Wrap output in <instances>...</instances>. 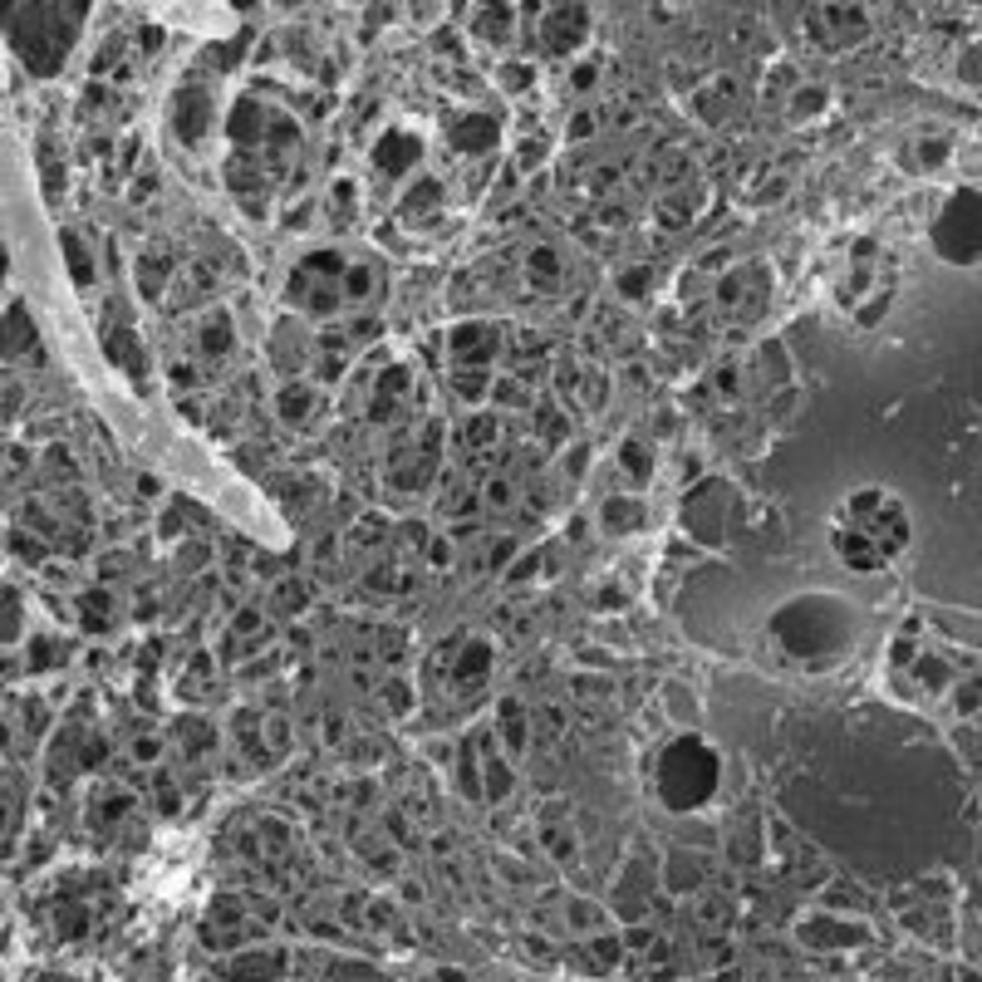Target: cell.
<instances>
[{"mask_svg":"<svg viewBox=\"0 0 982 982\" xmlns=\"http://www.w3.org/2000/svg\"><path fill=\"white\" fill-rule=\"evenodd\" d=\"M717 776H723V756L703 737H673L658 752V796L668 811H697L703 801H713Z\"/></svg>","mask_w":982,"mask_h":982,"instance_id":"1","label":"cell"},{"mask_svg":"<svg viewBox=\"0 0 982 982\" xmlns=\"http://www.w3.org/2000/svg\"><path fill=\"white\" fill-rule=\"evenodd\" d=\"M776 638L791 648L796 658H821V654H835V648L850 644V619L835 599H796L776 614Z\"/></svg>","mask_w":982,"mask_h":982,"instance_id":"2","label":"cell"},{"mask_svg":"<svg viewBox=\"0 0 982 982\" xmlns=\"http://www.w3.org/2000/svg\"><path fill=\"white\" fill-rule=\"evenodd\" d=\"M339 276H345V256L335 251H310L295 266L290 286H286V300L295 305L300 315H335L339 310Z\"/></svg>","mask_w":982,"mask_h":982,"instance_id":"3","label":"cell"},{"mask_svg":"<svg viewBox=\"0 0 982 982\" xmlns=\"http://www.w3.org/2000/svg\"><path fill=\"white\" fill-rule=\"evenodd\" d=\"M933 251L949 266H978V192L958 187L933 217Z\"/></svg>","mask_w":982,"mask_h":982,"instance_id":"4","label":"cell"},{"mask_svg":"<svg viewBox=\"0 0 982 982\" xmlns=\"http://www.w3.org/2000/svg\"><path fill=\"white\" fill-rule=\"evenodd\" d=\"M845 526L860 530V536H870L884 555H899V550H904V540H909V516L899 512V502H894V496H884V492L850 496Z\"/></svg>","mask_w":982,"mask_h":982,"instance_id":"5","label":"cell"},{"mask_svg":"<svg viewBox=\"0 0 982 982\" xmlns=\"http://www.w3.org/2000/svg\"><path fill=\"white\" fill-rule=\"evenodd\" d=\"M766 300H772V266H762V260H742V266L723 270V280H717V305L732 319H742V325L762 315Z\"/></svg>","mask_w":982,"mask_h":982,"instance_id":"6","label":"cell"},{"mask_svg":"<svg viewBox=\"0 0 982 982\" xmlns=\"http://www.w3.org/2000/svg\"><path fill=\"white\" fill-rule=\"evenodd\" d=\"M496 354H502V329H496L492 319H463V325H453V335H447V359H453V369L492 374Z\"/></svg>","mask_w":982,"mask_h":982,"instance_id":"7","label":"cell"},{"mask_svg":"<svg viewBox=\"0 0 982 982\" xmlns=\"http://www.w3.org/2000/svg\"><path fill=\"white\" fill-rule=\"evenodd\" d=\"M727 502H732L727 482H707V487H697L688 502H683V526H688L703 546H717V540L727 536V512H717V506H727Z\"/></svg>","mask_w":982,"mask_h":982,"instance_id":"8","label":"cell"},{"mask_svg":"<svg viewBox=\"0 0 982 982\" xmlns=\"http://www.w3.org/2000/svg\"><path fill=\"white\" fill-rule=\"evenodd\" d=\"M806 26L821 34L825 50H845V44H860L870 34V16L860 6H815L806 10Z\"/></svg>","mask_w":982,"mask_h":982,"instance_id":"9","label":"cell"},{"mask_svg":"<svg viewBox=\"0 0 982 982\" xmlns=\"http://www.w3.org/2000/svg\"><path fill=\"white\" fill-rule=\"evenodd\" d=\"M585 40H589L585 6H555L540 16V44H546V54H575Z\"/></svg>","mask_w":982,"mask_h":982,"instance_id":"10","label":"cell"},{"mask_svg":"<svg viewBox=\"0 0 982 982\" xmlns=\"http://www.w3.org/2000/svg\"><path fill=\"white\" fill-rule=\"evenodd\" d=\"M433 472H437V437L433 433H413L408 443L398 447V457H394V487L423 492Z\"/></svg>","mask_w":982,"mask_h":982,"instance_id":"11","label":"cell"},{"mask_svg":"<svg viewBox=\"0 0 982 982\" xmlns=\"http://www.w3.org/2000/svg\"><path fill=\"white\" fill-rule=\"evenodd\" d=\"M388 280H384V266H374V260H345V276H339V305H354L359 315L374 310V300H384Z\"/></svg>","mask_w":982,"mask_h":982,"instance_id":"12","label":"cell"},{"mask_svg":"<svg viewBox=\"0 0 982 982\" xmlns=\"http://www.w3.org/2000/svg\"><path fill=\"white\" fill-rule=\"evenodd\" d=\"M172 128H177V138H187V143H202L207 128H211V99H207V89H197V85L177 89V99H172Z\"/></svg>","mask_w":982,"mask_h":982,"instance_id":"13","label":"cell"},{"mask_svg":"<svg viewBox=\"0 0 982 982\" xmlns=\"http://www.w3.org/2000/svg\"><path fill=\"white\" fill-rule=\"evenodd\" d=\"M310 354H315V345H310V335H305L295 319H280L276 325V335H270V359H276V369L286 374V378H295L310 364Z\"/></svg>","mask_w":982,"mask_h":982,"instance_id":"14","label":"cell"},{"mask_svg":"<svg viewBox=\"0 0 982 982\" xmlns=\"http://www.w3.org/2000/svg\"><path fill=\"white\" fill-rule=\"evenodd\" d=\"M487 678H492V648L482 644V638H463V654H457L453 668H447L453 693H472V688H482Z\"/></svg>","mask_w":982,"mask_h":982,"instance_id":"15","label":"cell"},{"mask_svg":"<svg viewBox=\"0 0 982 982\" xmlns=\"http://www.w3.org/2000/svg\"><path fill=\"white\" fill-rule=\"evenodd\" d=\"M418 158H423V143H418L413 133H404V128L384 133V138H378V148H374V168L384 172V177L413 172V168H418Z\"/></svg>","mask_w":982,"mask_h":982,"instance_id":"16","label":"cell"},{"mask_svg":"<svg viewBox=\"0 0 982 982\" xmlns=\"http://www.w3.org/2000/svg\"><path fill=\"white\" fill-rule=\"evenodd\" d=\"M276 413L280 423H290V428H305V423L319 413V388L305 384V378H286L276 394Z\"/></svg>","mask_w":982,"mask_h":982,"instance_id":"17","label":"cell"},{"mask_svg":"<svg viewBox=\"0 0 982 982\" xmlns=\"http://www.w3.org/2000/svg\"><path fill=\"white\" fill-rule=\"evenodd\" d=\"M447 143L457 152H467V158H477V152H487L496 143V118H487V113L453 118V123H447Z\"/></svg>","mask_w":982,"mask_h":982,"instance_id":"18","label":"cell"},{"mask_svg":"<svg viewBox=\"0 0 982 982\" xmlns=\"http://www.w3.org/2000/svg\"><path fill=\"white\" fill-rule=\"evenodd\" d=\"M835 555L850 565V571H884V565H890V555L874 546L870 536H860V530H850V526L835 530Z\"/></svg>","mask_w":982,"mask_h":982,"instance_id":"19","label":"cell"},{"mask_svg":"<svg viewBox=\"0 0 982 982\" xmlns=\"http://www.w3.org/2000/svg\"><path fill=\"white\" fill-rule=\"evenodd\" d=\"M227 133H231V143H241V148H266V138H270V118H266V109H260L256 99H241L231 109V123H227Z\"/></svg>","mask_w":982,"mask_h":982,"instance_id":"20","label":"cell"},{"mask_svg":"<svg viewBox=\"0 0 982 982\" xmlns=\"http://www.w3.org/2000/svg\"><path fill=\"white\" fill-rule=\"evenodd\" d=\"M231 345H236L231 315L227 310H207L202 325H197V354H202V359H227Z\"/></svg>","mask_w":982,"mask_h":982,"instance_id":"21","label":"cell"},{"mask_svg":"<svg viewBox=\"0 0 982 982\" xmlns=\"http://www.w3.org/2000/svg\"><path fill=\"white\" fill-rule=\"evenodd\" d=\"M526 280L536 290H561L565 286V260L555 246H530L526 251Z\"/></svg>","mask_w":982,"mask_h":982,"instance_id":"22","label":"cell"},{"mask_svg":"<svg viewBox=\"0 0 982 982\" xmlns=\"http://www.w3.org/2000/svg\"><path fill=\"white\" fill-rule=\"evenodd\" d=\"M315 354H319V378H339L349 369V359H354V339L345 335V329H325L319 335V345H315Z\"/></svg>","mask_w":982,"mask_h":982,"instance_id":"23","label":"cell"},{"mask_svg":"<svg viewBox=\"0 0 982 982\" xmlns=\"http://www.w3.org/2000/svg\"><path fill=\"white\" fill-rule=\"evenodd\" d=\"M599 520H605L609 536H634V530L648 526V512L634 502V496H609L605 512H599Z\"/></svg>","mask_w":982,"mask_h":982,"instance_id":"24","label":"cell"},{"mask_svg":"<svg viewBox=\"0 0 982 982\" xmlns=\"http://www.w3.org/2000/svg\"><path fill=\"white\" fill-rule=\"evenodd\" d=\"M398 207H404V221H428V217H437V211H443V182L423 177L418 187H408Z\"/></svg>","mask_w":982,"mask_h":982,"instance_id":"25","label":"cell"},{"mask_svg":"<svg viewBox=\"0 0 982 982\" xmlns=\"http://www.w3.org/2000/svg\"><path fill=\"white\" fill-rule=\"evenodd\" d=\"M516 26V16L506 6H492V10H477V16H472V34H477L482 44H512V30Z\"/></svg>","mask_w":982,"mask_h":982,"instance_id":"26","label":"cell"},{"mask_svg":"<svg viewBox=\"0 0 982 982\" xmlns=\"http://www.w3.org/2000/svg\"><path fill=\"white\" fill-rule=\"evenodd\" d=\"M732 103H737V85L732 79H717L713 89H697L693 93V109L707 118V123H723V118L732 113Z\"/></svg>","mask_w":982,"mask_h":982,"instance_id":"27","label":"cell"},{"mask_svg":"<svg viewBox=\"0 0 982 982\" xmlns=\"http://www.w3.org/2000/svg\"><path fill=\"white\" fill-rule=\"evenodd\" d=\"M693 211H697V197L688 192V187H673L668 197H658L654 217L664 221V227H688V221H693Z\"/></svg>","mask_w":982,"mask_h":982,"instance_id":"28","label":"cell"},{"mask_svg":"<svg viewBox=\"0 0 982 982\" xmlns=\"http://www.w3.org/2000/svg\"><path fill=\"white\" fill-rule=\"evenodd\" d=\"M752 374H756V384H766V388L786 384V374H791L786 349H781V345H762V349H756V359H752Z\"/></svg>","mask_w":982,"mask_h":982,"instance_id":"29","label":"cell"},{"mask_svg":"<svg viewBox=\"0 0 982 982\" xmlns=\"http://www.w3.org/2000/svg\"><path fill=\"white\" fill-rule=\"evenodd\" d=\"M172 256L168 251H158V246H152V251H143V260H138V280H143V295H162V280L172 276Z\"/></svg>","mask_w":982,"mask_h":982,"instance_id":"30","label":"cell"},{"mask_svg":"<svg viewBox=\"0 0 982 982\" xmlns=\"http://www.w3.org/2000/svg\"><path fill=\"white\" fill-rule=\"evenodd\" d=\"M801 939H825L821 949H850V943L865 939V929H850V924H806Z\"/></svg>","mask_w":982,"mask_h":982,"instance_id":"31","label":"cell"},{"mask_svg":"<svg viewBox=\"0 0 982 982\" xmlns=\"http://www.w3.org/2000/svg\"><path fill=\"white\" fill-rule=\"evenodd\" d=\"M496 723H502V732H506V742H512V752H520L530 742V723H526V713H520V703H512L506 697L502 703V713H496Z\"/></svg>","mask_w":982,"mask_h":982,"instance_id":"32","label":"cell"},{"mask_svg":"<svg viewBox=\"0 0 982 982\" xmlns=\"http://www.w3.org/2000/svg\"><path fill=\"white\" fill-rule=\"evenodd\" d=\"M619 467L629 472L634 482H648V477H654V453H648V447L638 443V437H629V443L619 447Z\"/></svg>","mask_w":982,"mask_h":982,"instance_id":"33","label":"cell"},{"mask_svg":"<svg viewBox=\"0 0 982 982\" xmlns=\"http://www.w3.org/2000/svg\"><path fill=\"white\" fill-rule=\"evenodd\" d=\"M943 162H949V143H943V138H924V143L909 148V168L933 172V168H943Z\"/></svg>","mask_w":982,"mask_h":982,"instance_id":"34","label":"cell"},{"mask_svg":"<svg viewBox=\"0 0 982 982\" xmlns=\"http://www.w3.org/2000/svg\"><path fill=\"white\" fill-rule=\"evenodd\" d=\"M512 502H516V487L506 477H492L487 487H482V496H477L482 512H512Z\"/></svg>","mask_w":982,"mask_h":982,"instance_id":"35","label":"cell"},{"mask_svg":"<svg viewBox=\"0 0 982 982\" xmlns=\"http://www.w3.org/2000/svg\"><path fill=\"white\" fill-rule=\"evenodd\" d=\"M496 437H502V418H496V413H482V418H472V428H467V447H472V453H482V447H496Z\"/></svg>","mask_w":982,"mask_h":982,"instance_id":"36","label":"cell"},{"mask_svg":"<svg viewBox=\"0 0 982 982\" xmlns=\"http://www.w3.org/2000/svg\"><path fill=\"white\" fill-rule=\"evenodd\" d=\"M329 217H339V221L354 217V182L349 177H339V182L329 187Z\"/></svg>","mask_w":982,"mask_h":982,"instance_id":"37","label":"cell"},{"mask_svg":"<svg viewBox=\"0 0 982 982\" xmlns=\"http://www.w3.org/2000/svg\"><path fill=\"white\" fill-rule=\"evenodd\" d=\"M825 109V93L821 89H796V99H791V118H811Z\"/></svg>","mask_w":982,"mask_h":982,"instance_id":"38","label":"cell"},{"mask_svg":"<svg viewBox=\"0 0 982 982\" xmlns=\"http://www.w3.org/2000/svg\"><path fill=\"white\" fill-rule=\"evenodd\" d=\"M530 79H536V69H530V65H506L502 69V89L506 93H526Z\"/></svg>","mask_w":982,"mask_h":982,"instance_id":"39","label":"cell"},{"mask_svg":"<svg viewBox=\"0 0 982 982\" xmlns=\"http://www.w3.org/2000/svg\"><path fill=\"white\" fill-rule=\"evenodd\" d=\"M713 384H717V398H737V388H742V369H737V364H723V369L713 374Z\"/></svg>","mask_w":982,"mask_h":982,"instance_id":"40","label":"cell"},{"mask_svg":"<svg viewBox=\"0 0 982 982\" xmlns=\"http://www.w3.org/2000/svg\"><path fill=\"white\" fill-rule=\"evenodd\" d=\"M65 251H69V266H75V280H89V260H85V251H79L75 236H65Z\"/></svg>","mask_w":982,"mask_h":982,"instance_id":"41","label":"cell"},{"mask_svg":"<svg viewBox=\"0 0 982 982\" xmlns=\"http://www.w3.org/2000/svg\"><path fill=\"white\" fill-rule=\"evenodd\" d=\"M555 384H561V388H565V394H571V388L579 384V369H575V364H571V359H561V369H555Z\"/></svg>","mask_w":982,"mask_h":982,"instance_id":"42","label":"cell"},{"mask_svg":"<svg viewBox=\"0 0 982 982\" xmlns=\"http://www.w3.org/2000/svg\"><path fill=\"white\" fill-rule=\"evenodd\" d=\"M133 756H138V762H152V756H158V737H143V742H133Z\"/></svg>","mask_w":982,"mask_h":982,"instance_id":"43","label":"cell"},{"mask_svg":"<svg viewBox=\"0 0 982 982\" xmlns=\"http://www.w3.org/2000/svg\"><path fill=\"white\" fill-rule=\"evenodd\" d=\"M585 133H595V118H589V113H575V128H571V138H585Z\"/></svg>","mask_w":982,"mask_h":982,"instance_id":"44","label":"cell"},{"mask_svg":"<svg viewBox=\"0 0 982 982\" xmlns=\"http://www.w3.org/2000/svg\"><path fill=\"white\" fill-rule=\"evenodd\" d=\"M589 85H595V69H575V93H585Z\"/></svg>","mask_w":982,"mask_h":982,"instance_id":"45","label":"cell"}]
</instances>
